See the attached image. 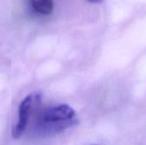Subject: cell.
Masks as SVG:
<instances>
[{
	"instance_id": "obj_3",
	"label": "cell",
	"mask_w": 146,
	"mask_h": 145,
	"mask_svg": "<svg viewBox=\"0 0 146 145\" xmlns=\"http://www.w3.org/2000/svg\"><path fill=\"white\" fill-rule=\"evenodd\" d=\"M33 9L40 14L49 15L54 9L53 0H31Z\"/></svg>"
},
{
	"instance_id": "obj_2",
	"label": "cell",
	"mask_w": 146,
	"mask_h": 145,
	"mask_svg": "<svg viewBox=\"0 0 146 145\" xmlns=\"http://www.w3.org/2000/svg\"><path fill=\"white\" fill-rule=\"evenodd\" d=\"M40 100V95L31 94L26 97L21 103L18 110V120L12 131V136L14 138H18L24 133L28 125L31 112L34 108L39 105Z\"/></svg>"
},
{
	"instance_id": "obj_4",
	"label": "cell",
	"mask_w": 146,
	"mask_h": 145,
	"mask_svg": "<svg viewBox=\"0 0 146 145\" xmlns=\"http://www.w3.org/2000/svg\"><path fill=\"white\" fill-rule=\"evenodd\" d=\"M89 3H101L103 0H87Z\"/></svg>"
},
{
	"instance_id": "obj_5",
	"label": "cell",
	"mask_w": 146,
	"mask_h": 145,
	"mask_svg": "<svg viewBox=\"0 0 146 145\" xmlns=\"http://www.w3.org/2000/svg\"><path fill=\"white\" fill-rule=\"evenodd\" d=\"M93 145H98V144H93Z\"/></svg>"
},
{
	"instance_id": "obj_1",
	"label": "cell",
	"mask_w": 146,
	"mask_h": 145,
	"mask_svg": "<svg viewBox=\"0 0 146 145\" xmlns=\"http://www.w3.org/2000/svg\"><path fill=\"white\" fill-rule=\"evenodd\" d=\"M77 122L74 109L67 104H61L38 114L35 121L34 132L40 137L53 136L75 126Z\"/></svg>"
}]
</instances>
